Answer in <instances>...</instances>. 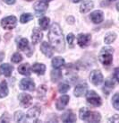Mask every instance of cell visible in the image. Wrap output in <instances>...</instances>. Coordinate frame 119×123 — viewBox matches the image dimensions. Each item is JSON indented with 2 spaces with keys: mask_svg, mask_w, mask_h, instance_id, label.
I'll return each mask as SVG.
<instances>
[{
  "mask_svg": "<svg viewBox=\"0 0 119 123\" xmlns=\"http://www.w3.org/2000/svg\"><path fill=\"white\" fill-rule=\"evenodd\" d=\"M38 98L42 99L44 98V96L46 95V92H47V88L45 86H40L38 88Z\"/></svg>",
  "mask_w": 119,
  "mask_h": 123,
  "instance_id": "obj_30",
  "label": "cell"
},
{
  "mask_svg": "<svg viewBox=\"0 0 119 123\" xmlns=\"http://www.w3.org/2000/svg\"><path fill=\"white\" fill-rule=\"evenodd\" d=\"M69 89H70V86L69 85L67 84H60L59 86H58V91L59 92H61V93H65V92H67L69 91Z\"/></svg>",
  "mask_w": 119,
  "mask_h": 123,
  "instance_id": "obj_31",
  "label": "cell"
},
{
  "mask_svg": "<svg viewBox=\"0 0 119 123\" xmlns=\"http://www.w3.org/2000/svg\"><path fill=\"white\" fill-rule=\"evenodd\" d=\"M18 48L23 51H28L30 47H29V41H28L27 39H25V38L21 39L19 41V43H18Z\"/></svg>",
  "mask_w": 119,
  "mask_h": 123,
  "instance_id": "obj_24",
  "label": "cell"
},
{
  "mask_svg": "<svg viewBox=\"0 0 119 123\" xmlns=\"http://www.w3.org/2000/svg\"><path fill=\"white\" fill-rule=\"evenodd\" d=\"M20 88L24 91H33L35 89V83L31 78L22 79L20 82Z\"/></svg>",
  "mask_w": 119,
  "mask_h": 123,
  "instance_id": "obj_8",
  "label": "cell"
},
{
  "mask_svg": "<svg viewBox=\"0 0 119 123\" xmlns=\"http://www.w3.org/2000/svg\"><path fill=\"white\" fill-rule=\"evenodd\" d=\"M86 100L91 105L99 107L102 104V100L100 96L95 91H89L86 93Z\"/></svg>",
  "mask_w": 119,
  "mask_h": 123,
  "instance_id": "obj_5",
  "label": "cell"
},
{
  "mask_svg": "<svg viewBox=\"0 0 119 123\" xmlns=\"http://www.w3.org/2000/svg\"><path fill=\"white\" fill-rule=\"evenodd\" d=\"M62 120H63L64 122L74 123L76 121V116L71 111H69L65 112V114L62 116Z\"/></svg>",
  "mask_w": 119,
  "mask_h": 123,
  "instance_id": "obj_19",
  "label": "cell"
},
{
  "mask_svg": "<svg viewBox=\"0 0 119 123\" xmlns=\"http://www.w3.org/2000/svg\"><path fill=\"white\" fill-rule=\"evenodd\" d=\"M48 9V4L42 1H39L34 5V10L38 14H42Z\"/></svg>",
  "mask_w": 119,
  "mask_h": 123,
  "instance_id": "obj_14",
  "label": "cell"
},
{
  "mask_svg": "<svg viewBox=\"0 0 119 123\" xmlns=\"http://www.w3.org/2000/svg\"><path fill=\"white\" fill-rule=\"evenodd\" d=\"M3 1L7 5H14L15 3V0H3Z\"/></svg>",
  "mask_w": 119,
  "mask_h": 123,
  "instance_id": "obj_38",
  "label": "cell"
},
{
  "mask_svg": "<svg viewBox=\"0 0 119 123\" xmlns=\"http://www.w3.org/2000/svg\"><path fill=\"white\" fill-rule=\"evenodd\" d=\"M87 88H88V86L86 84H81L76 86V87L74 88V95L76 97L83 96L87 92Z\"/></svg>",
  "mask_w": 119,
  "mask_h": 123,
  "instance_id": "obj_16",
  "label": "cell"
},
{
  "mask_svg": "<svg viewBox=\"0 0 119 123\" xmlns=\"http://www.w3.org/2000/svg\"><path fill=\"white\" fill-rule=\"evenodd\" d=\"M62 77V72L58 69L55 68V70L51 72V79H52V82H57L59 79H61Z\"/></svg>",
  "mask_w": 119,
  "mask_h": 123,
  "instance_id": "obj_25",
  "label": "cell"
},
{
  "mask_svg": "<svg viewBox=\"0 0 119 123\" xmlns=\"http://www.w3.org/2000/svg\"><path fill=\"white\" fill-rule=\"evenodd\" d=\"M109 1H116V0H109Z\"/></svg>",
  "mask_w": 119,
  "mask_h": 123,
  "instance_id": "obj_43",
  "label": "cell"
},
{
  "mask_svg": "<svg viewBox=\"0 0 119 123\" xmlns=\"http://www.w3.org/2000/svg\"><path fill=\"white\" fill-rule=\"evenodd\" d=\"M118 71H119V69L116 68V69H115V78H116V80L118 82L119 81V77H118Z\"/></svg>",
  "mask_w": 119,
  "mask_h": 123,
  "instance_id": "obj_37",
  "label": "cell"
},
{
  "mask_svg": "<svg viewBox=\"0 0 119 123\" xmlns=\"http://www.w3.org/2000/svg\"><path fill=\"white\" fill-rule=\"evenodd\" d=\"M41 110L38 105L34 106L28 111V112L25 114V122H36L38 118L40 115Z\"/></svg>",
  "mask_w": 119,
  "mask_h": 123,
  "instance_id": "obj_3",
  "label": "cell"
},
{
  "mask_svg": "<svg viewBox=\"0 0 119 123\" xmlns=\"http://www.w3.org/2000/svg\"><path fill=\"white\" fill-rule=\"evenodd\" d=\"M113 49H103L101 51V54L99 55V60L103 65L110 66L112 64L113 61V56H112Z\"/></svg>",
  "mask_w": 119,
  "mask_h": 123,
  "instance_id": "obj_4",
  "label": "cell"
},
{
  "mask_svg": "<svg viewBox=\"0 0 119 123\" xmlns=\"http://www.w3.org/2000/svg\"><path fill=\"white\" fill-rule=\"evenodd\" d=\"M91 41V34H83V33H80L77 36V42L80 47L82 48H85L87 47L90 42Z\"/></svg>",
  "mask_w": 119,
  "mask_h": 123,
  "instance_id": "obj_9",
  "label": "cell"
},
{
  "mask_svg": "<svg viewBox=\"0 0 119 123\" xmlns=\"http://www.w3.org/2000/svg\"><path fill=\"white\" fill-rule=\"evenodd\" d=\"M65 65V59L60 58V57H56L52 59V67L54 68H60L61 67Z\"/></svg>",
  "mask_w": 119,
  "mask_h": 123,
  "instance_id": "obj_22",
  "label": "cell"
},
{
  "mask_svg": "<svg viewBox=\"0 0 119 123\" xmlns=\"http://www.w3.org/2000/svg\"><path fill=\"white\" fill-rule=\"evenodd\" d=\"M11 60H12V62H14V63H19V62H21L23 60V56H22L20 53L16 52V53H14V54L12 56Z\"/></svg>",
  "mask_w": 119,
  "mask_h": 123,
  "instance_id": "obj_33",
  "label": "cell"
},
{
  "mask_svg": "<svg viewBox=\"0 0 119 123\" xmlns=\"http://www.w3.org/2000/svg\"><path fill=\"white\" fill-rule=\"evenodd\" d=\"M115 87V83H114V81L113 80H111V79H108L107 81H106L105 85H104V88H109V90H111V89H113Z\"/></svg>",
  "mask_w": 119,
  "mask_h": 123,
  "instance_id": "obj_34",
  "label": "cell"
},
{
  "mask_svg": "<svg viewBox=\"0 0 119 123\" xmlns=\"http://www.w3.org/2000/svg\"><path fill=\"white\" fill-rule=\"evenodd\" d=\"M13 70H14V67L7 64V63L0 66V74L5 75V76H7V77L10 76Z\"/></svg>",
  "mask_w": 119,
  "mask_h": 123,
  "instance_id": "obj_15",
  "label": "cell"
},
{
  "mask_svg": "<svg viewBox=\"0 0 119 123\" xmlns=\"http://www.w3.org/2000/svg\"><path fill=\"white\" fill-rule=\"evenodd\" d=\"M43 38V34L39 29L35 28L32 31V36H31V40H32V43L33 44H38L40 41L42 40Z\"/></svg>",
  "mask_w": 119,
  "mask_h": 123,
  "instance_id": "obj_18",
  "label": "cell"
},
{
  "mask_svg": "<svg viewBox=\"0 0 119 123\" xmlns=\"http://www.w3.org/2000/svg\"><path fill=\"white\" fill-rule=\"evenodd\" d=\"M103 75L99 70H94L90 75V80L94 86H99L103 82Z\"/></svg>",
  "mask_w": 119,
  "mask_h": 123,
  "instance_id": "obj_7",
  "label": "cell"
},
{
  "mask_svg": "<svg viewBox=\"0 0 119 123\" xmlns=\"http://www.w3.org/2000/svg\"><path fill=\"white\" fill-rule=\"evenodd\" d=\"M40 50L48 58H51L53 56V49H52V47L48 44V42H42L41 43Z\"/></svg>",
  "mask_w": 119,
  "mask_h": 123,
  "instance_id": "obj_13",
  "label": "cell"
},
{
  "mask_svg": "<svg viewBox=\"0 0 119 123\" xmlns=\"http://www.w3.org/2000/svg\"><path fill=\"white\" fill-rule=\"evenodd\" d=\"M40 1H42V2H44V3L48 4V2H50V1H52V0H40Z\"/></svg>",
  "mask_w": 119,
  "mask_h": 123,
  "instance_id": "obj_41",
  "label": "cell"
},
{
  "mask_svg": "<svg viewBox=\"0 0 119 123\" xmlns=\"http://www.w3.org/2000/svg\"><path fill=\"white\" fill-rule=\"evenodd\" d=\"M17 25V18L14 15L7 16L6 18H3L1 20V26L6 30H12L16 27Z\"/></svg>",
  "mask_w": 119,
  "mask_h": 123,
  "instance_id": "obj_6",
  "label": "cell"
},
{
  "mask_svg": "<svg viewBox=\"0 0 119 123\" xmlns=\"http://www.w3.org/2000/svg\"><path fill=\"white\" fill-rule=\"evenodd\" d=\"M32 71L35 72L38 75H44L45 71H46V66L43 65V64H40V63H35L33 66H32Z\"/></svg>",
  "mask_w": 119,
  "mask_h": 123,
  "instance_id": "obj_20",
  "label": "cell"
},
{
  "mask_svg": "<svg viewBox=\"0 0 119 123\" xmlns=\"http://www.w3.org/2000/svg\"><path fill=\"white\" fill-rule=\"evenodd\" d=\"M18 99L20 101L21 105L24 107V108H27L31 104L32 97H31V95L28 94V93H20L19 96H18Z\"/></svg>",
  "mask_w": 119,
  "mask_h": 123,
  "instance_id": "obj_10",
  "label": "cell"
},
{
  "mask_svg": "<svg viewBox=\"0 0 119 123\" xmlns=\"http://www.w3.org/2000/svg\"><path fill=\"white\" fill-rule=\"evenodd\" d=\"M82 0H73V2L74 3H79V2H81Z\"/></svg>",
  "mask_w": 119,
  "mask_h": 123,
  "instance_id": "obj_42",
  "label": "cell"
},
{
  "mask_svg": "<svg viewBox=\"0 0 119 123\" xmlns=\"http://www.w3.org/2000/svg\"><path fill=\"white\" fill-rule=\"evenodd\" d=\"M110 120H115V122H117V121H118V116H117V115H116V116L114 117L113 119H111Z\"/></svg>",
  "mask_w": 119,
  "mask_h": 123,
  "instance_id": "obj_40",
  "label": "cell"
},
{
  "mask_svg": "<svg viewBox=\"0 0 119 123\" xmlns=\"http://www.w3.org/2000/svg\"><path fill=\"white\" fill-rule=\"evenodd\" d=\"M116 39V34L115 32H109V33H108V34L106 35L104 41H105V42L107 44H110V43L114 42Z\"/></svg>",
  "mask_w": 119,
  "mask_h": 123,
  "instance_id": "obj_28",
  "label": "cell"
},
{
  "mask_svg": "<svg viewBox=\"0 0 119 123\" xmlns=\"http://www.w3.org/2000/svg\"><path fill=\"white\" fill-rule=\"evenodd\" d=\"M18 72L20 73L21 75L29 76V75H31V67H30L29 64H23V65H20L19 68H18Z\"/></svg>",
  "mask_w": 119,
  "mask_h": 123,
  "instance_id": "obj_21",
  "label": "cell"
},
{
  "mask_svg": "<svg viewBox=\"0 0 119 123\" xmlns=\"http://www.w3.org/2000/svg\"><path fill=\"white\" fill-rule=\"evenodd\" d=\"M112 103L114 108L116 110H119V94L116 92L112 98Z\"/></svg>",
  "mask_w": 119,
  "mask_h": 123,
  "instance_id": "obj_32",
  "label": "cell"
},
{
  "mask_svg": "<svg viewBox=\"0 0 119 123\" xmlns=\"http://www.w3.org/2000/svg\"><path fill=\"white\" fill-rule=\"evenodd\" d=\"M33 19V15L30 13H27V14H23L20 17V22L22 24H25V23H28L29 21H31Z\"/></svg>",
  "mask_w": 119,
  "mask_h": 123,
  "instance_id": "obj_29",
  "label": "cell"
},
{
  "mask_svg": "<svg viewBox=\"0 0 119 123\" xmlns=\"http://www.w3.org/2000/svg\"><path fill=\"white\" fill-rule=\"evenodd\" d=\"M94 6V4L92 1L91 0H88V1H85L82 4V6H80V12L82 13V14H85V13H88L89 11H91Z\"/></svg>",
  "mask_w": 119,
  "mask_h": 123,
  "instance_id": "obj_17",
  "label": "cell"
},
{
  "mask_svg": "<svg viewBox=\"0 0 119 123\" xmlns=\"http://www.w3.org/2000/svg\"><path fill=\"white\" fill-rule=\"evenodd\" d=\"M75 39V36L73 33H69L67 35V37H66V40H67V42L69 43L70 45V47H73L74 46V41Z\"/></svg>",
  "mask_w": 119,
  "mask_h": 123,
  "instance_id": "obj_35",
  "label": "cell"
},
{
  "mask_svg": "<svg viewBox=\"0 0 119 123\" xmlns=\"http://www.w3.org/2000/svg\"><path fill=\"white\" fill-rule=\"evenodd\" d=\"M15 122H25V114L21 111H18L14 113Z\"/></svg>",
  "mask_w": 119,
  "mask_h": 123,
  "instance_id": "obj_26",
  "label": "cell"
},
{
  "mask_svg": "<svg viewBox=\"0 0 119 123\" xmlns=\"http://www.w3.org/2000/svg\"><path fill=\"white\" fill-rule=\"evenodd\" d=\"M48 40L55 50H57V52L65 51V38H64L61 27L58 24L55 23L51 25L48 31Z\"/></svg>",
  "mask_w": 119,
  "mask_h": 123,
  "instance_id": "obj_1",
  "label": "cell"
},
{
  "mask_svg": "<svg viewBox=\"0 0 119 123\" xmlns=\"http://www.w3.org/2000/svg\"><path fill=\"white\" fill-rule=\"evenodd\" d=\"M9 92L8 90V86H7V83L6 81H2L0 83V98H5L7 96Z\"/></svg>",
  "mask_w": 119,
  "mask_h": 123,
  "instance_id": "obj_23",
  "label": "cell"
},
{
  "mask_svg": "<svg viewBox=\"0 0 119 123\" xmlns=\"http://www.w3.org/2000/svg\"><path fill=\"white\" fill-rule=\"evenodd\" d=\"M4 58H5V53L2 51H0V62L3 60Z\"/></svg>",
  "mask_w": 119,
  "mask_h": 123,
  "instance_id": "obj_39",
  "label": "cell"
},
{
  "mask_svg": "<svg viewBox=\"0 0 119 123\" xmlns=\"http://www.w3.org/2000/svg\"><path fill=\"white\" fill-rule=\"evenodd\" d=\"M49 18L48 17H42L41 19H40L39 24L40 25V27L42 30H47L49 25Z\"/></svg>",
  "mask_w": 119,
  "mask_h": 123,
  "instance_id": "obj_27",
  "label": "cell"
},
{
  "mask_svg": "<svg viewBox=\"0 0 119 123\" xmlns=\"http://www.w3.org/2000/svg\"><path fill=\"white\" fill-rule=\"evenodd\" d=\"M70 97L68 95H62L61 97H59L57 100V102L56 103V107L58 111H62L65 108V106L67 105L69 103Z\"/></svg>",
  "mask_w": 119,
  "mask_h": 123,
  "instance_id": "obj_11",
  "label": "cell"
},
{
  "mask_svg": "<svg viewBox=\"0 0 119 123\" xmlns=\"http://www.w3.org/2000/svg\"><path fill=\"white\" fill-rule=\"evenodd\" d=\"M91 20L94 23V24H100L101 22H103L104 16H103V12L100 10H97L92 12L91 15H90Z\"/></svg>",
  "mask_w": 119,
  "mask_h": 123,
  "instance_id": "obj_12",
  "label": "cell"
},
{
  "mask_svg": "<svg viewBox=\"0 0 119 123\" xmlns=\"http://www.w3.org/2000/svg\"><path fill=\"white\" fill-rule=\"evenodd\" d=\"M11 120L10 116H9V114L7 112L4 113L3 116L0 118V122H9Z\"/></svg>",
  "mask_w": 119,
  "mask_h": 123,
  "instance_id": "obj_36",
  "label": "cell"
},
{
  "mask_svg": "<svg viewBox=\"0 0 119 123\" xmlns=\"http://www.w3.org/2000/svg\"><path fill=\"white\" fill-rule=\"evenodd\" d=\"M26 1H32V0H26Z\"/></svg>",
  "mask_w": 119,
  "mask_h": 123,
  "instance_id": "obj_44",
  "label": "cell"
},
{
  "mask_svg": "<svg viewBox=\"0 0 119 123\" xmlns=\"http://www.w3.org/2000/svg\"><path fill=\"white\" fill-rule=\"evenodd\" d=\"M80 119L87 122H99L101 120V116L97 111H89L87 108H82L80 110Z\"/></svg>",
  "mask_w": 119,
  "mask_h": 123,
  "instance_id": "obj_2",
  "label": "cell"
}]
</instances>
